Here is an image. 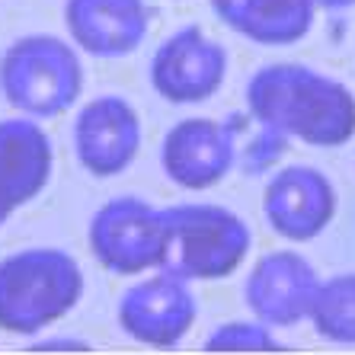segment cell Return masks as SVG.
Instances as JSON below:
<instances>
[{
  "label": "cell",
  "mask_w": 355,
  "mask_h": 355,
  "mask_svg": "<svg viewBox=\"0 0 355 355\" xmlns=\"http://www.w3.org/2000/svg\"><path fill=\"white\" fill-rule=\"evenodd\" d=\"M247 109L266 132L311 148H343L355 138V93L307 64L259 67L247 83Z\"/></svg>",
  "instance_id": "6da1fadb"
},
{
  "label": "cell",
  "mask_w": 355,
  "mask_h": 355,
  "mask_svg": "<svg viewBox=\"0 0 355 355\" xmlns=\"http://www.w3.org/2000/svg\"><path fill=\"white\" fill-rule=\"evenodd\" d=\"M83 269L67 250L29 247L0 259V330L39 336L80 304Z\"/></svg>",
  "instance_id": "7a4b0ae2"
},
{
  "label": "cell",
  "mask_w": 355,
  "mask_h": 355,
  "mask_svg": "<svg viewBox=\"0 0 355 355\" xmlns=\"http://www.w3.org/2000/svg\"><path fill=\"white\" fill-rule=\"evenodd\" d=\"M0 93L26 119H58L83 93V64L71 42L23 35L0 58Z\"/></svg>",
  "instance_id": "3957f363"
},
{
  "label": "cell",
  "mask_w": 355,
  "mask_h": 355,
  "mask_svg": "<svg viewBox=\"0 0 355 355\" xmlns=\"http://www.w3.org/2000/svg\"><path fill=\"white\" fill-rule=\"evenodd\" d=\"M166 253L160 269L186 282H215L237 272L250 253L247 221L224 205H170L164 208Z\"/></svg>",
  "instance_id": "277c9868"
},
{
  "label": "cell",
  "mask_w": 355,
  "mask_h": 355,
  "mask_svg": "<svg viewBox=\"0 0 355 355\" xmlns=\"http://www.w3.org/2000/svg\"><path fill=\"white\" fill-rule=\"evenodd\" d=\"M90 250L116 275H141L160 269L166 253L164 208L138 196H116L90 218Z\"/></svg>",
  "instance_id": "5b68a950"
},
{
  "label": "cell",
  "mask_w": 355,
  "mask_h": 355,
  "mask_svg": "<svg viewBox=\"0 0 355 355\" xmlns=\"http://www.w3.org/2000/svg\"><path fill=\"white\" fill-rule=\"evenodd\" d=\"M119 327L128 339L150 349L180 346L198 317V301L189 282L160 269L150 279L125 288L119 297Z\"/></svg>",
  "instance_id": "8992f818"
},
{
  "label": "cell",
  "mask_w": 355,
  "mask_h": 355,
  "mask_svg": "<svg viewBox=\"0 0 355 355\" xmlns=\"http://www.w3.org/2000/svg\"><path fill=\"white\" fill-rule=\"evenodd\" d=\"M227 77V51L198 26H182L150 58V87L173 106L205 103Z\"/></svg>",
  "instance_id": "52a82bcc"
},
{
  "label": "cell",
  "mask_w": 355,
  "mask_h": 355,
  "mask_svg": "<svg viewBox=\"0 0 355 355\" xmlns=\"http://www.w3.org/2000/svg\"><path fill=\"white\" fill-rule=\"evenodd\" d=\"M336 189L317 166H282L263 189V215L279 237L307 243L336 218Z\"/></svg>",
  "instance_id": "ba28073f"
},
{
  "label": "cell",
  "mask_w": 355,
  "mask_h": 355,
  "mask_svg": "<svg viewBox=\"0 0 355 355\" xmlns=\"http://www.w3.org/2000/svg\"><path fill=\"white\" fill-rule=\"evenodd\" d=\"M160 164L180 189H211L237 164V135L218 119H182L164 135Z\"/></svg>",
  "instance_id": "9c48e42d"
},
{
  "label": "cell",
  "mask_w": 355,
  "mask_h": 355,
  "mask_svg": "<svg viewBox=\"0 0 355 355\" xmlns=\"http://www.w3.org/2000/svg\"><path fill=\"white\" fill-rule=\"evenodd\" d=\"M141 150V116L125 96L106 93L77 112L74 154L83 170L99 180L119 176L135 164Z\"/></svg>",
  "instance_id": "30bf717a"
},
{
  "label": "cell",
  "mask_w": 355,
  "mask_h": 355,
  "mask_svg": "<svg viewBox=\"0 0 355 355\" xmlns=\"http://www.w3.org/2000/svg\"><path fill=\"white\" fill-rule=\"evenodd\" d=\"M317 285H320V275L301 253L275 250L257 259L243 285V297L257 320L269 327H295L307 320Z\"/></svg>",
  "instance_id": "8fae6325"
},
{
  "label": "cell",
  "mask_w": 355,
  "mask_h": 355,
  "mask_svg": "<svg viewBox=\"0 0 355 355\" xmlns=\"http://www.w3.org/2000/svg\"><path fill=\"white\" fill-rule=\"evenodd\" d=\"M55 150L51 138L35 119H3L0 122V224L17 208L29 205L51 180Z\"/></svg>",
  "instance_id": "7c38bea8"
},
{
  "label": "cell",
  "mask_w": 355,
  "mask_h": 355,
  "mask_svg": "<svg viewBox=\"0 0 355 355\" xmlns=\"http://www.w3.org/2000/svg\"><path fill=\"white\" fill-rule=\"evenodd\" d=\"M64 23L80 51L93 58H122L148 39L150 7L144 0H67Z\"/></svg>",
  "instance_id": "4fadbf2b"
},
{
  "label": "cell",
  "mask_w": 355,
  "mask_h": 355,
  "mask_svg": "<svg viewBox=\"0 0 355 355\" xmlns=\"http://www.w3.org/2000/svg\"><path fill=\"white\" fill-rule=\"evenodd\" d=\"M224 26L257 45H295L314 26V0H211Z\"/></svg>",
  "instance_id": "5bb4252c"
},
{
  "label": "cell",
  "mask_w": 355,
  "mask_h": 355,
  "mask_svg": "<svg viewBox=\"0 0 355 355\" xmlns=\"http://www.w3.org/2000/svg\"><path fill=\"white\" fill-rule=\"evenodd\" d=\"M307 320L314 323V330L327 343L355 346V272L320 279Z\"/></svg>",
  "instance_id": "9a60e30c"
},
{
  "label": "cell",
  "mask_w": 355,
  "mask_h": 355,
  "mask_svg": "<svg viewBox=\"0 0 355 355\" xmlns=\"http://www.w3.org/2000/svg\"><path fill=\"white\" fill-rule=\"evenodd\" d=\"M272 327L263 320H231L208 333L205 352H282Z\"/></svg>",
  "instance_id": "2e32d148"
},
{
  "label": "cell",
  "mask_w": 355,
  "mask_h": 355,
  "mask_svg": "<svg viewBox=\"0 0 355 355\" xmlns=\"http://www.w3.org/2000/svg\"><path fill=\"white\" fill-rule=\"evenodd\" d=\"M33 352H93V346L87 339H77V336H51V339H39L33 343Z\"/></svg>",
  "instance_id": "e0dca14e"
},
{
  "label": "cell",
  "mask_w": 355,
  "mask_h": 355,
  "mask_svg": "<svg viewBox=\"0 0 355 355\" xmlns=\"http://www.w3.org/2000/svg\"><path fill=\"white\" fill-rule=\"evenodd\" d=\"M355 0H314V7L317 10H346V7H352Z\"/></svg>",
  "instance_id": "ac0fdd59"
}]
</instances>
